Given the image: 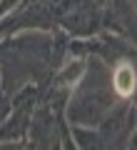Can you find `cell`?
Masks as SVG:
<instances>
[{
  "label": "cell",
  "mask_w": 137,
  "mask_h": 150,
  "mask_svg": "<svg viewBox=\"0 0 137 150\" xmlns=\"http://www.w3.org/2000/svg\"><path fill=\"white\" fill-rule=\"evenodd\" d=\"M112 83H115L117 95L130 98L132 93H135V68H132V65H127V63H122L120 68L115 70V78H112Z\"/></svg>",
  "instance_id": "1"
}]
</instances>
